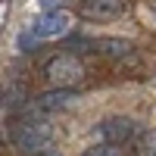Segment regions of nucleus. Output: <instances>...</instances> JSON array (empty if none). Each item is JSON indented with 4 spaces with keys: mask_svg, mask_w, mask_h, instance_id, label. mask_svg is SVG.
Here are the masks:
<instances>
[{
    "mask_svg": "<svg viewBox=\"0 0 156 156\" xmlns=\"http://www.w3.org/2000/svg\"><path fill=\"white\" fill-rule=\"evenodd\" d=\"M69 28H72V16H69V12H62V9L44 12L41 19H34V22L28 25V31L16 41V47H19V50H28V47L41 44V41H50V37H62Z\"/></svg>",
    "mask_w": 156,
    "mask_h": 156,
    "instance_id": "1",
    "label": "nucleus"
},
{
    "mask_svg": "<svg viewBox=\"0 0 156 156\" xmlns=\"http://www.w3.org/2000/svg\"><path fill=\"white\" fill-rule=\"evenodd\" d=\"M44 78L50 84H56V87H69V84H75V81L84 78V62L75 53H56V56L47 59Z\"/></svg>",
    "mask_w": 156,
    "mask_h": 156,
    "instance_id": "2",
    "label": "nucleus"
},
{
    "mask_svg": "<svg viewBox=\"0 0 156 156\" xmlns=\"http://www.w3.org/2000/svg\"><path fill=\"white\" fill-rule=\"evenodd\" d=\"M50 128L47 122H37V119H22L16 128H12V140L22 153H41L50 147Z\"/></svg>",
    "mask_w": 156,
    "mask_h": 156,
    "instance_id": "3",
    "label": "nucleus"
},
{
    "mask_svg": "<svg viewBox=\"0 0 156 156\" xmlns=\"http://www.w3.org/2000/svg\"><path fill=\"white\" fill-rule=\"evenodd\" d=\"M125 12V0H81V16L90 22H112Z\"/></svg>",
    "mask_w": 156,
    "mask_h": 156,
    "instance_id": "4",
    "label": "nucleus"
},
{
    "mask_svg": "<svg viewBox=\"0 0 156 156\" xmlns=\"http://www.w3.org/2000/svg\"><path fill=\"white\" fill-rule=\"evenodd\" d=\"M100 137L103 144H125L128 137H134V122L128 115H112V119L100 122Z\"/></svg>",
    "mask_w": 156,
    "mask_h": 156,
    "instance_id": "5",
    "label": "nucleus"
},
{
    "mask_svg": "<svg viewBox=\"0 0 156 156\" xmlns=\"http://www.w3.org/2000/svg\"><path fill=\"white\" fill-rule=\"evenodd\" d=\"M75 97H78L75 90H69V87H56V90H47V94L37 97V106H41L44 112H56V109H66Z\"/></svg>",
    "mask_w": 156,
    "mask_h": 156,
    "instance_id": "6",
    "label": "nucleus"
},
{
    "mask_svg": "<svg viewBox=\"0 0 156 156\" xmlns=\"http://www.w3.org/2000/svg\"><path fill=\"white\" fill-rule=\"evenodd\" d=\"M97 50H100L103 56H109V59H125V56L134 53V44L125 41V37H100Z\"/></svg>",
    "mask_w": 156,
    "mask_h": 156,
    "instance_id": "7",
    "label": "nucleus"
},
{
    "mask_svg": "<svg viewBox=\"0 0 156 156\" xmlns=\"http://www.w3.org/2000/svg\"><path fill=\"white\" fill-rule=\"evenodd\" d=\"M84 156H128V150H125V144H97V147L84 150Z\"/></svg>",
    "mask_w": 156,
    "mask_h": 156,
    "instance_id": "8",
    "label": "nucleus"
},
{
    "mask_svg": "<svg viewBox=\"0 0 156 156\" xmlns=\"http://www.w3.org/2000/svg\"><path fill=\"white\" fill-rule=\"evenodd\" d=\"M137 156H156V131H144V134H140Z\"/></svg>",
    "mask_w": 156,
    "mask_h": 156,
    "instance_id": "9",
    "label": "nucleus"
},
{
    "mask_svg": "<svg viewBox=\"0 0 156 156\" xmlns=\"http://www.w3.org/2000/svg\"><path fill=\"white\" fill-rule=\"evenodd\" d=\"M153 12H156V6H153Z\"/></svg>",
    "mask_w": 156,
    "mask_h": 156,
    "instance_id": "10",
    "label": "nucleus"
}]
</instances>
